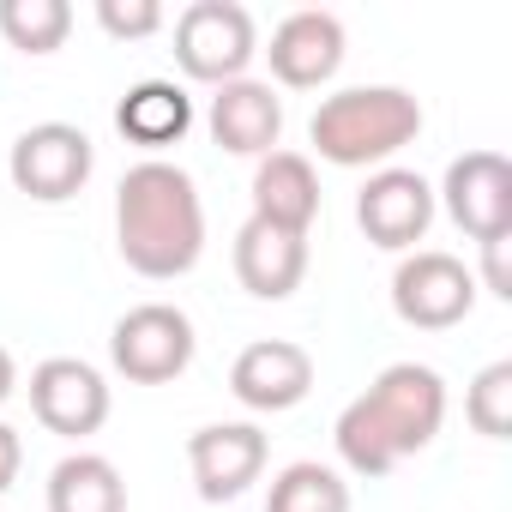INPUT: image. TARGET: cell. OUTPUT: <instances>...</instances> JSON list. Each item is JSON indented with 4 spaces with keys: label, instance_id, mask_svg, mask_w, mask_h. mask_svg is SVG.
I'll return each instance as SVG.
<instances>
[{
    "label": "cell",
    "instance_id": "obj_1",
    "mask_svg": "<svg viewBox=\"0 0 512 512\" xmlns=\"http://www.w3.org/2000/svg\"><path fill=\"white\" fill-rule=\"evenodd\" d=\"M440 428H446V380L428 362H392V368L374 374L368 392H356L338 410L332 446H338L350 476L380 482L404 458L428 452Z\"/></svg>",
    "mask_w": 512,
    "mask_h": 512
},
{
    "label": "cell",
    "instance_id": "obj_2",
    "mask_svg": "<svg viewBox=\"0 0 512 512\" xmlns=\"http://www.w3.org/2000/svg\"><path fill=\"white\" fill-rule=\"evenodd\" d=\"M115 247H121V260L151 284L187 278L199 266V253H205L199 181L169 157L133 163L121 175V187H115Z\"/></svg>",
    "mask_w": 512,
    "mask_h": 512
},
{
    "label": "cell",
    "instance_id": "obj_3",
    "mask_svg": "<svg viewBox=\"0 0 512 512\" xmlns=\"http://www.w3.org/2000/svg\"><path fill=\"white\" fill-rule=\"evenodd\" d=\"M422 133V103L404 85H350L320 97L308 139L332 169H386Z\"/></svg>",
    "mask_w": 512,
    "mask_h": 512
},
{
    "label": "cell",
    "instance_id": "obj_4",
    "mask_svg": "<svg viewBox=\"0 0 512 512\" xmlns=\"http://www.w3.org/2000/svg\"><path fill=\"white\" fill-rule=\"evenodd\" d=\"M260 55V25L241 0H193L175 13V67L199 85L247 79V61Z\"/></svg>",
    "mask_w": 512,
    "mask_h": 512
},
{
    "label": "cell",
    "instance_id": "obj_5",
    "mask_svg": "<svg viewBox=\"0 0 512 512\" xmlns=\"http://www.w3.org/2000/svg\"><path fill=\"white\" fill-rule=\"evenodd\" d=\"M193 350H199L193 320L175 302H139L109 332V362L133 386H169V380H181L193 368Z\"/></svg>",
    "mask_w": 512,
    "mask_h": 512
},
{
    "label": "cell",
    "instance_id": "obj_6",
    "mask_svg": "<svg viewBox=\"0 0 512 512\" xmlns=\"http://www.w3.org/2000/svg\"><path fill=\"white\" fill-rule=\"evenodd\" d=\"M91 169H97V145H91V133L73 127V121H37V127H25V133L13 139V151H7L13 187H19L25 199H37V205H67L73 193H85Z\"/></svg>",
    "mask_w": 512,
    "mask_h": 512
},
{
    "label": "cell",
    "instance_id": "obj_7",
    "mask_svg": "<svg viewBox=\"0 0 512 512\" xmlns=\"http://www.w3.org/2000/svg\"><path fill=\"white\" fill-rule=\"evenodd\" d=\"M476 308V272L458 260V253L440 247H416L398 260L392 272V314L416 332H452L464 326Z\"/></svg>",
    "mask_w": 512,
    "mask_h": 512
},
{
    "label": "cell",
    "instance_id": "obj_8",
    "mask_svg": "<svg viewBox=\"0 0 512 512\" xmlns=\"http://www.w3.org/2000/svg\"><path fill=\"white\" fill-rule=\"evenodd\" d=\"M434 205H446V217L476 247L512 235V163L500 151H464V157H452Z\"/></svg>",
    "mask_w": 512,
    "mask_h": 512
},
{
    "label": "cell",
    "instance_id": "obj_9",
    "mask_svg": "<svg viewBox=\"0 0 512 512\" xmlns=\"http://www.w3.org/2000/svg\"><path fill=\"white\" fill-rule=\"evenodd\" d=\"M266 458H272V440L253 422H205L187 434V464H193V488L205 506L241 500L266 476Z\"/></svg>",
    "mask_w": 512,
    "mask_h": 512
},
{
    "label": "cell",
    "instance_id": "obj_10",
    "mask_svg": "<svg viewBox=\"0 0 512 512\" xmlns=\"http://www.w3.org/2000/svg\"><path fill=\"white\" fill-rule=\"evenodd\" d=\"M356 223L374 247L386 253H416V241H428L434 229V187L416 175V169H374L356 193Z\"/></svg>",
    "mask_w": 512,
    "mask_h": 512
},
{
    "label": "cell",
    "instance_id": "obj_11",
    "mask_svg": "<svg viewBox=\"0 0 512 512\" xmlns=\"http://www.w3.org/2000/svg\"><path fill=\"white\" fill-rule=\"evenodd\" d=\"M31 416L61 440H85L109 422V380L79 356H49L31 368Z\"/></svg>",
    "mask_w": 512,
    "mask_h": 512
},
{
    "label": "cell",
    "instance_id": "obj_12",
    "mask_svg": "<svg viewBox=\"0 0 512 512\" xmlns=\"http://www.w3.org/2000/svg\"><path fill=\"white\" fill-rule=\"evenodd\" d=\"M229 392L253 416H284L314 392V356L290 338H260L229 362Z\"/></svg>",
    "mask_w": 512,
    "mask_h": 512
},
{
    "label": "cell",
    "instance_id": "obj_13",
    "mask_svg": "<svg viewBox=\"0 0 512 512\" xmlns=\"http://www.w3.org/2000/svg\"><path fill=\"white\" fill-rule=\"evenodd\" d=\"M266 61H272V79L284 91H320V85H332L338 67H344V19L320 13V7H302V13L278 19Z\"/></svg>",
    "mask_w": 512,
    "mask_h": 512
},
{
    "label": "cell",
    "instance_id": "obj_14",
    "mask_svg": "<svg viewBox=\"0 0 512 512\" xmlns=\"http://www.w3.org/2000/svg\"><path fill=\"white\" fill-rule=\"evenodd\" d=\"M205 127L229 157H272L284 139V97L266 79H229L217 85Z\"/></svg>",
    "mask_w": 512,
    "mask_h": 512
},
{
    "label": "cell",
    "instance_id": "obj_15",
    "mask_svg": "<svg viewBox=\"0 0 512 512\" xmlns=\"http://www.w3.org/2000/svg\"><path fill=\"white\" fill-rule=\"evenodd\" d=\"M235 278L253 302H290L308 278V235L247 217L235 229Z\"/></svg>",
    "mask_w": 512,
    "mask_h": 512
},
{
    "label": "cell",
    "instance_id": "obj_16",
    "mask_svg": "<svg viewBox=\"0 0 512 512\" xmlns=\"http://www.w3.org/2000/svg\"><path fill=\"white\" fill-rule=\"evenodd\" d=\"M253 217L260 223H278L290 235H308L314 217H320V175L302 151H272L253 163Z\"/></svg>",
    "mask_w": 512,
    "mask_h": 512
},
{
    "label": "cell",
    "instance_id": "obj_17",
    "mask_svg": "<svg viewBox=\"0 0 512 512\" xmlns=\"http://www.w3.org/2000/svg\"><path fill=\"white\" fill-rule=\"evenodd\" d=\"M115 127L121 139L145 145V151H163V145H181L193 133V97L175 85V79H139L121 103H115Z\"/></svg>",
    "mask_w": 512,
    "mask_h": 512
},
{
    "label": "cell",
    "instance_id": "obj_18",
    "mask_svg": "<svg viewBox=\"0 0 512 512\" xmlns=\"http://www.w3.org/2000/svg\"><path fill=\"white\" fill-rule=\"evenodd\" d=\"M49 512H127V482L103 452H67L49 470Z\"/></svg>",
    "mask_w": 512,
    "mask_h": 512
},
{
    "label": "cell",
    "instance_id": "obj_19",
    "mask_svg": "<svg viewBox=\"0 0 512 512\" xmlns=\"http://www.w3.org/2000/svg\"><path fill=\"white\" fill-rule=\"evenodd\" d=\"M266 512H350V482L320 458H296L272 476Z\"/></svg>",
    "mask_w": 512,
    "mask_h": 512
},
{
    "label": "cell",
    "instance_id": "obj_20",
    "mask_svg": "<svg viewBox=\"0 0 512 512\" xmlns=\"http://www.w3.org/2000/svg\"><path fill=\"white\" fill-rule=\"evenodd\" d=\"M0 37L25 55H55L73 37L67 0H0Z\"/></svg>",
    "mask_w": 512,
    "mask_h": 512
},
{
    "label": "cell",
    "instance_id": "obj_21",
    "mask_svg": "<svg viewBox=\"0 0 512 512\" xmlns=\"http://www.w3.org/2000/svg\"><path fill=\"white\" fill-rule=\"evenodd\" d=\"M464 422L482 440H506L512 434V362H488L470 392H464Z\"/></svg>",
    "mask_w": 512,
    "mask_h": 512
},
{
    "label": "cell",
    "instance_id": "obj_22",
    "mask_svg": "<svg viewBox=\"0 0 512 512\" xmlns=\"http://www.w3.org/2000/svg\"><path fill=\"white\" fill-rule=\"evenodd\" d=\"M97 25L115 43H139V37L163 31V7H157V0H97Z\"/></svg>",
    "mask_w": 512,
    "mask_h": 512
},
{
    "label": "cell",
    "instance_id": "obj_23",
    "mask_svg": "<svg viewBox=\"0 0 512 512\" xmlns=\"http://www.w3.org/2000/svg\"><path fill=\"white\" fill-rule=\"evenodd\" d=\"M506 247H512V235H500V241H482V290H488V296H500V302H512Z\"/></svg>",
    "mask_w": 512,
    "mask_h": 512
},
{
    "label": "cell",
    "instance_id": "obj_24",
    "mask_svg": "<svg viewBox=\"0 0 512 512\" xmlns=\"http://www.w3.org/2000/svg\"><path fill=\"white\" fill-rule=\"evenodd\" d=\"M19 470H25V440H19V428L0 422V494L19 482Z\"/></svg>",
    "mask_w": 512,
    "mask_h": 512
},
{
    "label": "cell",
    "instance_id": "obj_25",
    "mask_svg": "<svg viewBox=\"0 0 512 512\" xmlns=\"http://www.w3.org/2000/svg\"><path fill=\"white\" fill-rule=\"evenodd\" d=\"M19 392V362H13V350L7 344H0V404H7Z\"/></svg>",
    "mask_w": 512,
    "mask_h": 512
}]
</instances>
